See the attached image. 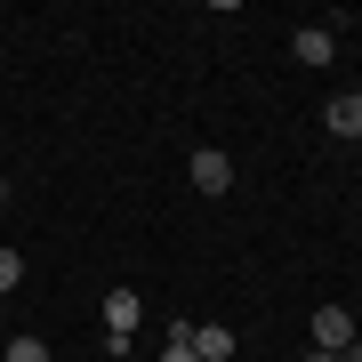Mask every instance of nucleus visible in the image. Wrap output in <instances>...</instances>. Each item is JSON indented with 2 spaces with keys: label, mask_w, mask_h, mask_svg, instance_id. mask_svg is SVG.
Listing matches in <instances>:
<instances>
[{
  "label": "nucleus",
  "mask_w": 362,
  "mask_h": 362,
  "mask_svg": "<svg viewBox=\"0 0 362 362\" xmlns=\"http://www.w3.org/2000/svg\"><path fill=\"white\" fill-rule=\"evenodd\" d=\"M0 362H49V346H40V338H8V346H0Z\"/></svg>",
  "instance_id": "8"
},
{
  "label": "nucleus",
  "mask_w": 362,
  "mask_h": 362,
  "mask_svg": "<svg viewBox=\"0 0 362 362\" xmlns=\"http://www.w3.org/2000/svg\"><path fill=\"white\" fill-rule=\"evenodd\" d=\"M290 57H298V65H330V57H338V33L330 25H298L290 33Z\"/></svg>",
  "instance_id": "2"
},
{
  "label": "nucleus",
  "mask_w": 362,
  "mask_h": 362,
  "mask_svg": "<svg viewBox=\"0 0 362 362\" xmlns=\"http://www.w3.org/2000/svg\"><path fill=\"white\" fill-rule=\"evenodd\" d=\"M322 121H330L338 137H354V145H362V89H346V97H330V113H322Z\"/></svg>",
  "instance_id": "5"
},
{
  "label": "nucleus",
  "mask_w": 362,
  "mask_h": 362,
  "mask_svg": "<svg viewBox=\"0 0 362 362\" xmlns=\"http://www.w3.org/2000/svg\"><path fill=\"white\" fill-rule=\"evenodd\" d=\"M0 202H8V177H0Z\"/></svg>",
  "instance_id": "11"
},
{
  "label": "nucleus",
  "mask_w": 362,
  "mask_h": 362,
  "mask_svg": "<svg viewBox=\"0 0 362 362\" xmlns=\"http://www.w3.org/2000/svg\"><path fill=\"white\" fill-rule=\"evenodd\" d=\"M161 362H202V354H194V322H177V330H169V346H161Z\"/></svg>",
  "instance_id": "7"
},
{
  "label": "nucleus",
  "mask_w": 362,
  "mask_h": 362,
  "mask_svg": "<svg viewBox=\"0 0 362 362\" xmlns=\"http://www.w3.org/2000/svg\"><path fill=\"white\" fill-rule=\"evenodd\" d=\"M194 194H209V202L233 194V161L218 153V145H194Z\"/></svg>",
  "instance_id": "1"
},
{
  "label": "nucleus",
  "mask_w": 362,
  "mask_h": 362,
  "mask_svg": "<svg viewBox=\"0 0 362 362\" xmlns=\"http://www.w3.org/2000/svg\"><path fill=\"white\" fill-rule=\"evenodd\" d=\"M306 362H338V354H322V346H306Z\"/></svg>",
  "instance_id": "10"
},
{
  "label": "nucleus",
  "mask_w": 362,
  "mask_h": 362,
  "mask_svg": "<svg viewBox=\"0 0 362 362\" xmlns=\"http://www.w3.org/2000/svg\"><path fill=\"white\" fill-rule=\"evenodd\" d=\"M194 354H202V362H233L242 346H233V330H226V322H202V330H194Z\"/></svg>",
  "instance_id": "6"
},
{
  "label": "nucleus",
  "mask_w": 362,
  "mask_h": 362,
  "mask_svg": "<svg viewBox=\"0 0 362 362\" xmlns=\"http://www.w3.org/2000/svg\"><path fill=\"white\" fill-rule=\"evenodd\" d=\"M314 346H322V354H346L354 346V314L346 306H322V314H314Z\"/></svg>",
  "instance_id": "3"
},
{
  "label": "nucleus",
  "mask_w": 362,
  "mask_h": 362,
  "mask_svg": "<svg viewBox=\"0 0 362 362\" xmlns=\"http://www.w3.org/2000/svg\"><path fill=\"white\" fill-rule=\"evenodd\" d=\"M16 282H25V258H16V250H0V298H8Z\"/></svg>",
  "instance_id": "9"
},
{
  "label": "nucleus",
  "mask_w": 362,
  "mask_h": 362,
  "mask_svg": "<svg viewBox=\"0 0 362 362\" xmlns=\"http://www.w3.org/2000/svg\"><path fill=\"white\" fill-rule=\"evenodd\" d=\"M145 322V306H137V290H105V338H129Z\"/></svg>",
  "instance_id": "4"
}]
</instances>
